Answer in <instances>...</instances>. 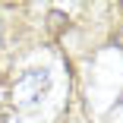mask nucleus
Instances as JSON below:
<instances>
[{"mask_svg":"<svg viewBox=\"0 0 123 123\" xmlns=\"http://www.w3.org/2000/svg\"><path fill=\"white\" fill-rule=\"evenodd\" d=\"M51 92V76L44 69H32V73H22L13 85V104L19 111H32L44 101V95Z\"/></svg>","mask_w":123,"mask_h":123,"instance_id":"obj_1","label":"nucleus"}]
</instances>
